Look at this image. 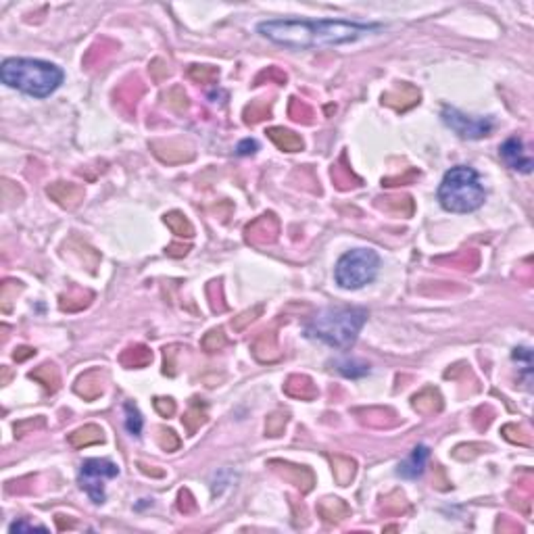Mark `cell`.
Masks as SVG:
<instances>
[{"label": "cell", "instance_id": "c3c4849f", "mask_svg": "<svg viewBox=\"0 0 534 534\" xmlns=\"http://www.w3.org/2000/svg\"><path fill=\"white\" fill-rule=\"evenodd\" d=\"M190 250V246H180V244H169L167 246V255L171 257H184Z\"/></svg>", "mask_w": 534, "mask_h": 534}, {"label": "cell", "instance_id": "681fc988", "mask_svg": "<svg viewBox=\"0 0 534 534\" xmlns=\"http://www.w3.org/2000/svg\"><path fill=\"white\" fill-rule=\"evenodd\" d=\"M55 522H57L59 530H65V528H74V526H76V522H74V519H67V522H65V515H57V517H55Z\"/></svg>", "mask_w": 534, "mask_h": 534}, {"label": "cell", "instance_id": "ee69618b", "mask_svg": "<svg viewBox=\"0 0 534 534\" xmlns=\"http://www.w3.org/2000/svg\"><path fill=\"white\" fill-rule=\"evenodd\" d=\"M276 80L278 84H286V74H282L278 67H270V69H265V71H261L259 76H257V80Z\"/></svg>", "mask_w": 534, "mask_h": 534}, {"label": "cell", "instance_id": "7402d4cb", "mask_svg": "<svg viewBox=\"0 0 534 534\" xmlns=\"http://www.w3.org/2000/svg\"><path fill=\"white\" fill-rule=\"evenodd\" d=\"M330 463H332V474L336 484L341 486H349L357 474V463L355 459L347 457V455H328Z\"/></svg>", "mask_w": 534, "mask_h": 534}, {"label": "cell", "instance_id": "4fadbf2b", "mask_svg": "<svg viewBox=\"0 0 534 534\" xmlns=\"http://www.w3.org/2000/svg\"><path fill=\"white\" fill-rule=\"evenodd\" d=\"M382 103L386 107H393L395 111H407V109H411L420 103V90H415L409 84H401L399 88H395L390 92H384Z\"/></svg>", "mask_w": 534, "mask_h": 534}, {"label": "cell", "instance_id": "b9f144b4", "mask_svg": "<svg viewBox=\"0 0 534 534\" xmlns=\"http://www.w3.org/2000/svg\"><path fill=\"white\" fill-rule=\"evenodd\" d=\"M178 349L180 347H165V368H163V374L167 376H175V355H178Z\"/></svg>", "mask_w": 534, "mask_h": 534}, {"label": "cell", "instance_id": "7a4b0ae2", "mask_svg": "<svg viewBox=\"0 0 534 534\" xmlns=\"http://www.w3.org/2000/svg\"><path fill=\"white\" fill-rule=\"evenodd\" d=\"M368 322L363 307H326L305 324V336L336 349H349Z\"/></svg>", "mask_w": 534, "mask_h": 534}, {"label": "cell", "instance_id": "30bf717a", "mask_svg": "<svg viewBox=\"0 0 534 534\" xmlns=\"http://www.w3.org/2000/svg\"><path fill=\"white\" fill-rule=\"evenodd\" d=\"M499 155H501V159L507 163V167L513 169V171L530 173L532 167H534L530 155L526 153V146H524L522 138H517V136L507 138V140L499 146Z\"/></svg>", "mask_w": 534, "mask_h": 534}, {"label": "cell", "instance_id": "603a6c76", "mask_svg": "<svg viewBox=\"0 0 534 534\" xmlns=\"http://www.w3.org/2000/svg\"><path fill=\"white\" fill-rule=\"evenodd\" d=\"M153 361V351L144 345H134L128 347L121 355H119V363L128 370H140L146 368Z\"/></svg>", "mask_w": 534, "mask_h": 534}, {"label": "cell", "instance_id": "3957f363", "mask_svg": "<svg viewBox=\"0 0 534 534\" xmlns=\"http://www.w3.org/2000/svg\"><path fill=\"white\" fill-rule=\"evenodd\" d=\"M0 80L9 88H15L34 98L51 96L65 80V74L40 59H7L0 65Z\"/></svg>", "mask_w": 534, "mask_h": 534}, {"label": "cell", "instance_id": "7bdbcfd3", "mask_svg": "<svg viewBox=\"0 0 534 534\" xmlns=\"http://www.w3.org/2000/svg\"><path fill=\"white\" fill-rule=\"evenodd\" d=\"M178 507H180V511H184V513H192V511H194L196 503H194L190 490H186V488L180 490V494H178Z\"/></svg>", "mask_w": 534, "mask_h": 534}, {"label": "cell", "instance_id": "52a82bcc", "mask_svg": "<svg viewBox=\"0 0 534 534\" xmlns=\"http://www.w3.org/2000/svg\"><path fill=\"white\" fill-rule=\"evenodd\" d=\"M440 117L457 136L467 138V140L484 138L494 128L490 117H472V115H465V113H461V111H457L453 107H442Z\"/></svg>", "mask_w": 534, "mask_h": 534}, {"label": "cell", "instance_id": "484cf974", "mask_svg": "<svg viewBox=\"0 0 534 534\" xmlns=\"http://www.w3.org/2000/svg\"><path fill=\"white\" fill-rule=\"evenodd\" d=\"M165 225L180 238H192L194 236V225L190 223V219L182 213V211H169L163 215Z\"/></svg>", "mask_w": 534, "mask_h": 534}, {"label": "cell", "instance_id": "8fae6325", "mask_svg": "<svg viewBox=\"0 0 534 534\" xmlns=\"http://www.w3.org/2000/svg\"><path fill=\"white\" fill-rule=\"evenodd\" d=\"M46 194L63 209H76L84 200V188L74 182H55L46 188Z\"/></svg>", "mask_w": 534, "mask_h": 534}, {"label": "cell", "instance_id": "d4e9b609", "mask_svg": "<svg viewBox=\"0 0 534 534\" xmlns=\"http://www.w3.org/2000/svg\"><path fill=\"white\" fill-rule=\"evenodd\" d=\"M382 211H388L393 215H405L409 217L413 213V200L407 194H399V196H380L376 203Z\"/></svg>", "mask_w": 534, "mask_h": 534}, {"label": "cell", "instance_id": "ffe728a7", "mask_svg": "<svg viewBox=\"0 0 534 534\" xmlns=\"http://www.w3.org/2000/svg\"><path fill=\"white\" fill-rule=\"evenodd\" d=\"M76 395L86 401H94L103 395V374L98 370H90L76 382Z\"/></svg>", "mask_w": 534, "mask_h": 534}, {"label": "cell", "instance_id": "60d3db41", "mask_svg": "<svg viewBox=\"0 0 534 534\" xmlns=\"http://www.w3.org/2000/svg\"><path fill=\"white\" fill-rule=\"evenodd\" d=\"M393 499H395V501H390V497L384 499V509H386L388 513H401V511L407 507L405 497H403L401 492H393Z\"/></svg>", "mask_w": 534, "mask_h": 534}, {"label": "cell", "instance_id": "e0dca14e", "mask_svg": "<svg viewBox=\"0 0 534 534\" xmlns=\"http://www.w3.org/2000/svg\"><path fill=\"white\" fill-rule=\"evenodd\" d=\"M411 405L422 415L438 413L442 409V397H440V393L434 386H426L424 390H420L417 395L411 397Z\"/></svg>", "mask_w": 534, "mask_h": 534}, {"label": "cell", "instance_id": "277c9868", "mask_svg": "<svg viewBox=\"0 0 534 534\" xmlns=\"http://www.w3.org/2000/svg\"><path fill=\"white\" fill-rule=\"evenodd\" d=\"M484 198L486 190L480 175L467 165L451 167L438 186V203L451 213H472L484 205Z\"/></svg>", "mask_w": 534, "mask_h": 534}, {"label": "cell", "instance_id": "bcb514c9", "mask_svg": "<svg viewBox=\"0 0 534 534\" xmlns=\"http://www.w3.org/2000/svg\"><path fill=\"white\" fill-rule=\"evenodd\" d=\"M9 530H11V532H32V530H42V532H46V526L30 524V522H26V519H19V522L11 524V528H9Z\"/></svg>", "mask_w": 534, "mask_h": 534}, {"label": "cell", "instance_id": "f35d334b", "mask_svg": "<svg viewBox=\"0 0 534 534\" xmlns=\"http://www.w3.org/2000/svg\"><path fill=\"white\" fill-rule=\"evenodd\" d=\"M503 436L509 440V442H517V445H530L528 436H524V430L515 424H507L503 426Z\"/></svg>", "mask_w": 534, "mask_h": 534}, {"label": "cell", "instance_id": "1f68e13d", "mask_svg": "<svg viewBox=\"0 0 534 534\" xmlns=\"http://www.w3.org/2000/svg\"><path fill=\"white\" fill-rule=\"evenodd\" d=\"M123 409H126V428H128V432H130L132 436H140L144 422H142V415H140L138 407L128 401V403L123 405Z\"/></svg>", "mask_w": 534, "mask_h": 534}, {"label": "cell", "instance_id": "f907efd6", "mask_svg": "<svg viewBox=\"0 0 534 534\" xmlns=\"http://www.w3.org/2000/svg\"><path fill=\"white\" fill-rule=\"evenodd\" d=\"M140 465V470L144 472V474H150V476H157V478H161L163 476V470H148V465L146 463H138Z\"/></svg>", "mask_w": 534, "mask_h": 534}, {"label": "cell", "instance_id": "f6af8a7d", "mask_svg": "<svg viewBox=\"0 0 534 534\" xmlns=\"http://www.w3.org/2000/svg\"><path fill=\"white\" fill-rule=\"evenodd\" d=\"M257 150H259V144H257V140H250V138L242 140V142L236 146V153H238L240 157H248V155H255Z\"/></svg>", "mask_w": 534, "mask_h": 534}, {"label": "cell", "instance_id": "44dd1931", "mask_svg": "<svg viewBox=\"0 0 534 534\" xmlns=\"http://www.w3.org/2000/svg\"><path fill=\"white\" fill-rule=\"evenodd\" d=\"M207 420H209L207 403H203L200 399H192V403H190L188 411H186V413H184V417H182V424H184V428H186L188 436L196 434V432L200 430V426H205V424H207Z\"/></svg>", "mask_w": 534, "mask_h": 534}, {"label": "cell", "instance_id": "e575fe53", "mask_svg": "<svg viewBox=\"0 0 534 534\" xmlns=\"http://www.w3.org/2000/svg\"><path fill=\"white\" fill-rule=\"evenodd\" d=\"M261 313H263V305H257V307H252V309H248V311H242L238 318L232 320V328H234L236 332H242L248 324H252L257 318H261Z\"/></svg>", "mask_w": 534, "mask_h": 534}, {"label": "cell", "instance_id": "4dcf8cb0", "mask_svg": "<svg viewBox=\"0 0 534 534\" xmlns=\"http://www.w3.org/2000/svg\"><path fill=\"white\" fill-rule=\"evenodd\" d=\"M272 115V109L263 101H255L244 109V123H259Z\"/></svg>", "mask_w": 534, "mask_h": 534}, {"label": "cell", "instance_id": "d6986e66", "mask_svg": "<svg viewBox=\"0 0 534 534\" xmlns=\"http://www.w3.org/2000/svg\"><path fill=\"white\" fill-rule=\"evenodd\" d=\"M318 513L330 524H338L351 515V507L338 497H326L318 503Z\"/></svg>", "mask_w": 534, "mask_h": 534}, {"label": "cell", "instance_id": "5b68a950", "mask_svg": "<svg viewBox=\"0 0 534 534\" xmlns=\"http://www.w3.org/2000/svg\"><path fill=\"white\" fill-rule=\"evenodd\" d=\"M380 270V257L372 248H353L345 252L336 263V282L347 291L363 288L374 282Z\"/></svg>", "mask_w": 534, "mask_h": 534}, {"label": "cell", "instance_id": "7dc6e473", "mask_svg": "<svg viewBox=\"0 0 534 534\" xmlns=\"http://www.w3.org/2000/svg\"><path fill=\"white\" fill-rule=\"evenodd\" d=\"M36 355V349H32V347H19L15 353H13V359L15 361H26V359H30V357H34Z\"/></svg>", "mask_w": 534, "mask_h": 534}, {"label": "cell", "instance_id": "ab89813d", "mask_svg": "<svg viewBox=\"0 0 534 534\" xmlns=\"http://www.w3.org/2000/svg\"><path fill=\"white\" fill-rule=\"evenodd\" d=\"M155 409L161 417H171L175 413V401L171 397H157L155 399Z\"/></svg>", "mask_w": 534, "mask_h": 534}, {"label": "cell", "instance_id": "74e56055", "mask_svg": "<svg viewBox=\"0 0 534 534\" xmlns=\"http://www.w3.org/2000/svg\"><path fill=\"white\" fill-rule=\"evenodd\" d=\"M332 180L336 182V186H338L341 190H347V188H351V186H357V184H359V180H357V178H353L351 169H345V173H343V169H341L338 165L332 169Z\"/></svg>", "mask_w": 534, "mask_h": 534}, {"label": "cell", "instance_id": "83f0119b", "mask_svg": "<svg viewBox=\"0 0 534 534\" xmlns=\"http://www.w3.org/2000/svg\"><path fill=\"white\" fill-rule=\"evenodd\" d=\"M188 78L196 84H213L219 80V69L213 65H190Z\"/></svg>", "mask_w": 534, "mask_h": 534}, {"label": "cell", "instance_id": "6da1fadb", "mask_svg": "<svg viewBox=\"0 0 534 534\" xmlns=\"http://www.w3.org/2000/svg\"><path fill=\"white\" fill-rule=\"evenodd\" d=\"M380 30V24H353L343 19H270L257 26V32L263 38L297 51L349 44L363 40Z\"/></svg>", "mask_w": 534, "mask_h": 534}, {"label": "cell", "instance_id": "5bb4252c", "mask_svg": "<svg viewBox=\"0 0 534 534\" xmlns=\"http://www.w3.org/2000/svg\"><path fill=\"white\" fill-rule=\"evenodd\" d=\"M428 457H430L428 447H426V445H417V447L411 451V455H409L405 461L399 463V470H397L399 476H403V478H407V480L420 478V476L424 474V470H426Z\"/></svg>", "mask_w": 534, "mask_h": 534}, {"label": "cell", "instance_id": "8992f818", "mask_svg": "<svg viewBox=\"0 0 534 534\" xmlns=\"http://www.w3.org/2000/svg\"><path fill=\"white\" fill-rule=\"evenodd\" d=\"M117 476L119 467L111 459H86L80 467V486L94 503H105V482Z\"/></svg>", "mask_w": 534, "mask_h": 534}, {"label": "cell", "instance_id": "d6a6232c", "mask_svg": "<svg viewBox=\"0 0 534 534\" xmlns=\"http://www.w3.org/2000/svg\"><path fill=\"white\" fill-rule=\"evenodd\" d=\"M291 117L299 123H313V111L309 105H305L299 98H291V109H288Z\"/></svg>", "mask_w": 534, "mask_h": 534}, {"label": "cell", "instance_id": "836d02e7", "mask_svg": "<svg viewBox=\"0 0 534 534\" xmlns=\"http://www.w3.org/2000/svg\"><path fill=\"white\" fill-rule=\"evenodd\" d=\"M513 359L522 365V372L526 376V386L530 388V382H532V351L528 347H517L513 351Z\"/></svg>", "mask_w": 534, "mask_h": 534}, {"label": "cell", "instance_id": "ba28073f", "mask_svg": "<svg viewBox=\"0 0 534 534\" xmlns=\"http://www.w3.org/2000/svg\"><path fill=\"white\" fill-rule=\"evenodd\" d=\"M270 467L274 472H278L284 480H288L291 484H295L301 492H311L313 484H316V476L307 465H297L291 461H282V459H272Z\"/></svg>", "mask_w": 534, "mask_h": 534}, {"label": "cell", "instance_id": "d590c367", "mask_svg": "<svg viewBox=\"0 0 534 534\" xmlns=\"http://www.w3.org/2000/svg\"><path fill=\"white\" fill-rule=\"evenodd\" d=\"M44 424H46V420L44 417H28V420H21V422H17L15 426H13V430H15V438H21V436H26V434H30V432H34V430H40V428H44Z\"/></svg>", "mask_w": 534, "mask_h": 534}, {"label": "cell", "instance_id": "7c38bea8", "mask_svg": "<svg viewBox=\"0 0 534 534\" xmlns=\"http://www.w3.org/2000/svg\"><path fill=\"white\" fill-rule=\"evenodd\" d=\"M250 351H252V355H255V359L261 361V363H274V361H278V359L282 357L280 347H278V334H276L274 330L261 332V334L255 338Z\"/></svg>", "mask_w": 534, "mask_h": 534}, {"label": "cell", "instance_id": "f546056e", "mask_svg": "<svg viewBox=\"0 0 534 534\" xmlns=\"http://www.w3.org/2000/svg\"><path fill=\"white\" fill-rule=\"evenodd\" d=\"M286 426H288V413L274 411L270 417H267V422H265V434L272 436V438H278V436L284 434Z\"/></svg>", "mask_w": 534, "mask_h": 534}, {"label": "cell", "instance_id": "9a60e30c", "mask_svg": "<svg viewBox=\"0 0 534 534\" xmlns=\"http://www.w3.org/2000/svg\"><path fill=\"white\" fill-rule=\"evenodd\" d=\"M284 393L293 399H299V401H313L318 399V386L316 382L309 378V376H303V374H295L291 376L286 382H284Z\"/></svg>", "mask_w": 534, "mask_h": 534}, {"label": "cell", "instance_id": "8d00e7d4", "mask_svg": "<svg viewBox=\"0 0 534 534\" xmlns=\"http://www.w3.org/2000/svg\"><path fill=\"white\" fill-rule=\"evenodd\" d=\"M157 442H159V447L163 449V451H178L180 449V438H178V434L173 432V430H169V428H159L157 430Z\"/></svg>", "mask_w": 534, "mask_h": 534}, {"label": "cell", "instance_id": "ac0fdd59", "mask_svg": "<svg viewBox=\"0 0 534 534\" xmlns=\"http://www.w3.org/2000/svg\"><path fill=\"white\" fill-rule=\"evenodd\" d=\"M67 442L74 447V449H84V447H92V445H103L105 442V434H103V428L96 426V424H86L78 430H74L69 436H67Z\"/></svg>", "mask_w": 534, "mask_h": 534}, {"label": "cell", "instance_id": "2e32d148", "mask_svg": "<svg viewBox=\"0 0 534 534\" xmlns=\"http://www.w3.org/2000/svg\"><path fill=\"white\" fill-rule=\"evenodd\" d=\"M267 134V138H270L280 150H284V153H299V150H303V146H305V142H303V138L299 136V134H295L293 130H286V128H270L265 132Z\"/></svg>", "mask_w": 534, "mask_h": 534}, {"label": "cell", "instance_id": "4316f807", "mask_svg": "<svg viewBox=\"0 0 534 534\" xmlns=\"http://www.w3.org/2000/svg\"><path fill=\"white\" fill-rule=\"evenodd\" d=\"M334 365L347 378H363L370 374V365L359 359H343V361H336Z\"/></svg>", "mask_w": 534, "mask_h": 534}, {"label": "cell", "instance_id": "f1b7e54d", "mask_svg": "<svg viewBox=\"0 0 534 534\" xmlns=\"http://www.w3.org/2000/svg\"><path fill=\"white\" fill-rule=\"evenodd\" d=\"M225 334H223V328H211L203 338H200V347L205 353H217L225 347Z\"/></svg>", "mask_w": 534, "mask_h": 534}, {"label": "cell", "instance_id": "9c48e42d", "mask_svg": "<svg viewBox=\"0 0 534 534\" xmlns=\"http://www.w3.org/2000/svg\"><path fill=\"white\" fill-rule=\"evenodd\" d=\"M246 240L252 244H272L278 240L280 234V221L274 213H265L261 217H257L255 221H250L244 230Z\"/></svg>", "mask_w": 534, "mask_h": 534}, {"label": "cell", "instance_id": "cb8c5ba5", "mask_svg": "<svg viewBox=\"0 0 534 534\" xmlns=\"http://www.w3.org/2000/svg\"><path fill=\"white\" fill-rule=\"evenodd\" d=\"M30 378L40 382L46 390L51 393H57L59 386H61V374H59V368L55 363H42L38 365L36 370L30 372Z\"/></svg>", "mask_w": 534, "mask_h": 534}]
</instances>
